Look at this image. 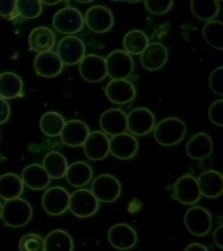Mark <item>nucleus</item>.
Segmentation results:
<instances>
[{"mask_svg":"<svg viewBox=\"0 0 223 251\" xmlns=\"http://www.w3.org/2000/svg\"><path fill=\"white\" fill-rule=\"evenodd\" d=\"M84 20L91 31L105 33L114 25V14L104 5H94L86 11Z\"/></svg>","mask_w":223,"mask_h":251,"instance_id":"nucleus-12","label":"nucleus"},{"mask_svg":"<svg viewBox=\"0 0 223 251\" xmlns=\"http://www.w3.org/2000/svg\"><path fill=\"white\" fill-rule=\"evenodd\" d=\"M223 227L222 225H220L219 227H216L213 234V239L216 243V246L220 248L221 250H223Z\"/></svg>","mask_w":223,"mask_h":251,"instance_id":"nucleus-42","label":"nucleus"},{"mask_svg":"<svg viewBox=\"0 0 223 251\" xmlns=\"http://www.w3.org/2000/svg\"><path fill=\"white\" fill-rule=\"evenodd\" d=\"M86 47L84 42L78 37L67 36L59 41L57 48V54L63 64L74 66L84 58Z\"/></svg>","mask_w":223,"mask_h":251,"instance_id":"nucleus-10","label":"nucleus"},{"mask_svg":"<svg viewBox=\"0 0 223 251\" xmlns=\"http://www.w3.org/2000/svg\"><path fill=\"white\" fill-rule=\"evenodd\" d=\"M184 251H209L208 248L198 243H190L185 248Z\"/></svg>","mask_w":223,"mask_h":251,"instance_id":"nucleus-43","label":"nucleus"},{"mask_svg":"<svg viewBox=\"0 0 223 251\" xmlns=\"http://www.w3.org/2000/svg\"><path fill=\"white\" fill-rule=\"evenodd\" d=\"M84 17L78 9L65 7L56 12L52 19V26L63 34L72 35L80 31L84 26Z\"/></svg>","mask_w":223,"mask_h":251,"instance_id":"nucleus-5","label":"nucleus"},{"mask_svg":"<svg viewBox=\"0 0 223 251\" xmlns=\"http://www.w3.org/2000/svg\"><path fill=\"white\" fill-rule=\"evenodd\" d=\"M19 248L20 251H45V241L40 235L29 233L21 237Z\"/></svg>","mask_w":223,"mask_h":251,"instance_id":"nucleus-36","label":"nucleus"},{"mask_svg":"<svg viewBox=\"0 0 223 251\" xmlns=\"http://www.w3.org/2000/svg\"><path fill=\"white\" fill-rule=\"evenodd\" d=\"M1 217L9 227H24L32 217L31 204L20 197L6 201L2 206Z\"/></svg>","mask_w":223,"mask_h":251,"instance_id":"nucleus-2","label":"nucleus"},{"mask_svg":"<svg viewBox=\"0 0 223 251\" xmlns=\"http://www.w3.org/2000/svg\"><path fill=\"white\" fill-rule=\"evenodd\" d=\"M127 130L132 135L143 136L151 133L155 127V117L153 112L146 107H138L126 115Z\"/></svg>","mask_w":223,"mask_h":251,"instance_id":"nucleus-9","label":"nucleus"},{"mask_svg":"<svg viewBox=\"0 0 223 251\" xmlns=\"http://www.w3.org/2000/svg\"><path fill=\"white\" fill-rule=\"evenodd\" d=\"M184 223L188 232L198 237L208 235L213 224L210 213L200 206L188 208L185 214Z\"/></svg>","mask_w":223,"mask_h":251,"instance_id":"nucleus-7","label":"nucleus"},{"mask_svg":"<svg viewBox=\"0 0 223 251\" xmlns=\"http://www.w3.org/2000/svg\"><path fill=\"white\" fill-rule=\"evenodd\" d=\"M42 167L51 178L60 179L65 176L68 164L62 153L51 151L44 157Z\"/></svg>","mask_w":223,"mask_h":251,"instance_id":"nucleus-30","label":"nucleus"},{"mask_svg":"<svg viewBox=\"0 0 223 251\" xmlns=\"http://www.w3.org/2000/svg\"><path fill=\"white\" fill-rule=\"evenodd\" d=\"M21 180L27 188L33 190H42L49 186L51 177L41 165L31 164L24 169Z\"/></svg>","mask_w":223,"mask_h":251,"instance_id":"nucleus-23","label":"nucleus"},{"mask_svg":"<svg viewBox=\"0 0 223 251\" xmlns=\"http://www.w3.org/2000/svg\"><path fill=\"white\" fill-rule=\"evenodd\" d=\"M65 119L57 112H47L40 118V129L49 137L60 135L65 126Z\"/></svg>","mask_w":223,"mask_h":251,"instance_id":"nucleus-33","label":"nucleus"},{"mask_svg":"<svg viewBox=\"0 0 223 251\" xmlns=\"http://www.w3.org/2000/svg\"><path fill=\"white\" fill-rule=\"evenodd\" d=\"M78 64L79 75L87 82H100L107 75L106 59L101 56L86 55Z\"/></svg>","mask_w":223,"mask_h":251,"instance_id":"nucleus-11","label":"nucleus"},{"mask_svg":"<svg viewBox=\"0 0 223 251\" xmlns=\"http://www.w3.org/2000/svg\"><path fill=\"white\" fill-rule=\"evenodd\" d=\"M106 74L113 79H126L133 74V59L123 50L110 52L106 59Z\"/></svg>","mask_w":223,"mask_h":251,"instance_id":"nucleus-6","label":"nucleus"},{"mask_svg":"<svg viewBox=\"0 0 223 251\" xmlns=\"http://www.w3.org/2000/svg\"><path fill=\"white\" fill-rule=\"evenodd\" d=\"M190 8L194 15L202 21H212L218 15L220 1L217 0H193Z\"/></svg>","mask_w":223,"mask_h":251,"instance_id":"nucleus-31","label":"nucleus"},{"mask_svg":"<svg viewBox=\"0 0 223 251\" xmlns=\"http://www.w3.org/2000/svg\"><path fill=\"white\" fill-rule=\"evenodd\" d=\"M196 180L201 196L207 198H216L223 195V175L218 171H204Z\"/></svg>","mask_w":223,"mask_h":251,"instance_id":"nucleus-22","label":"nucleus"},{"mask_svg":"<svg viewBox=\"0 0 223 251\" xmlns=\"http://www.w3.org/2000/svg\"><path fill=\"white\" fill-rule=\"evenodd\" d=\"M174 199L185 205H193L200 201V195L197 180L190 175L180 177L173 185Z\"/></svg>","mask_w":223,"mask_h":251,"instance_id":"nucleus-13","label":"nucleus"},{"mask_svg":"<svg viewBox=\"0 0 223 251\" xmlns=\"http://www.w3.org/2000/svg\"><path fill=\"white\" fill-rule=\"evenodd\" d=\"M99 208V201L91 190L80 188L70 195L69 208L74 216L87 218L97 213Z\"/></svg>","mask_w":223,"mask_h":251,"instance_id":"nucleus-4","label":"nucleus"},{"mask_svg":"<svg viewBox=\"0 0 223 251\" xmlns=\"http://www.w3.org/2000/svg\"><path fill=\"white\" fill-rule=\"evenodd\" d=\"M169 59V51L167 47L158 42L149 44L141 54V66L146 70L153 72L160 70L164 67Z\"/></svg>","mask_w":223,"mask_h":251,"instance_id":"nucleus-20","label":"nucleus"},{"mask_svg":"<svg viewBox=\"0 0 223 251\" xmlns=\"http://www.w3.org/2000/svg\"><path fill=\"white\" fill-rule=\"evenodd\" d=\"M110 244L119 251H129L138 242V235L133 227L126 224H114L107 234Z\"/></svg>","mask_w":223,"mask_h":251,"instance_id":"nucleus-14","label":"nucleus"},{"mask_svg":"<svg viewBox=\"0 0 223 251\" xmlns=\"http://www.w3.org/2000/svg\"><path fill=\"white\" fill-rule=\"evenodd\" d=\"M89 133V127L86 123L78 120H71L65 123L60 137L64 144L77 148L83 146Z\"/></svg>","mask_w":223,"mask_h":251,"instance_id":"nucleus-21","label":"nucleus"},{"mask_svg":"<svg viewBox=\"0 0 223 251\" xmlns=\"http://www.w3.org/2000/svg\"><path fill=\"white\" fill-rule=\"evenodd\" d=\"M59 1H55V2H48V1H41V4H47V5H54V4H59Z\"/></svg>","mask_w":223,"mask_h":251,"instance_id":"nucleus-44","label":"nucleus"},{"mask_svg":"<svg viewBox=\"0 0 223 251\" xmlns=\"http://www.w3.org/2000/svg\"><path fill=\"white\" fill-rule=\"evenodd\" d=\"M16 14H18L17 1L14 0L0 1V17L6 20H12Z\"/></svg>","mask_w":223,"mask_h":251,"instance_id":"nucleus-40","label":"nucleus"},{"mask_svg":"<svg viewBox=\"0 0 223 251\" xmlns=\"http://www.w3.org/2000/svg\"><path fill=\"white\" fill-rule=\"evenodd\" d=\"M70 194L62 187H51L48 188L42 196V206L48 215L59 216L63 215L69 208Z\"/></svg>","mask_w":223,"mask_h":251,"instance_id":"nucleus-8","label":"nucleus"},{"mask_svg":"<svg viewBox=\"0 0 223 251\" xmlns=\"http://www.w3.org/2000/svg\"><path fill=\"white\" fill-rule=\"evenodd\" d=\"M91 192L100 202H114L121 196L122 185L116 177L109 174H103L94 179Z\"/></svg>","mask_w":223,"mask_h":251,"instance_id":"nucleus-3","label":"nucleus"},{"mask_svg":"<svg viewBox=\"0 0 223 251\" xmlns=\"http://www.w3.org/2000/svg\"><path fill=\"white\" fill-rule=\"evenodd\" d=\"M65 176L67 182L74 188H82L90 182L94 171L85 161H76L67 167Z\"/></svg>","mask_w":223,"mask_h":251,"instance_id":"nucleus-26","label":"nucleus"},{"mask_svg":"<svg viewBox=\"0 0 223 251\" xmlns=\"http://www.w3.org/2000/svg\"><path fill=\"white\" fill-rule=\"evenodd\" d=\"M23 94V81L20 76L14 73H4L0 75V97L18 98Z\"/></svg>","mask_w":223,"mask_h":251,"instance_id":"nucleus-27","label":"nucleus"},{"mask_svg":"<svg viewBox=\"0 0 223 251\" xmlns=\"http://www.w3.org/2000/svg\"><path fill=\"white\" fill-rule=\"evenodd\" d=\"M24 190L22 180L19 176L12 173L0 176V198L10 201L19 198Z\"/></svg>","mask_w":223,"mask_h":251,"instance_id":"nucleus-28","label":"nucleus"},{"mask_svg":"<svg viewBox=\"0 0 223 251\" xmlns=\"http://www.w3.org/2000/svg\"><path fill=\"white\" fill-rule=\"evenodd\" d=\"M33 67L40 77L53 78L62 72L64 64L56 52L50 51L37 55Z\"/></svg>","mask_w":223,"mask_h":251,"instance_id":"nucleus-19","label":"nucleus"},{"mask_svg":"<svg viewBox=\"0 0 223 251\" xmlns=\"http://www.w3.org/2000/svg\"><path fill=\"white\" fill-rule=\"evenodd\" d=\"M213 151V141L208 133L193 135L186 145V153L193 160L200 161L209 156Z\"/></svg>","mask_w":223,"mask_h":251,"instance_id":"nucleus-24","label":"nucleus"},{"mask_svg":"<svg viewBox=\"0 0 223 251\" xmlns=\"http://www.w3.org/2000/svg\"><path fill=\"white\" fill-rule=\"evenodd\" d=\"M109 150L110 153L119 160L126 161L136 155L139 151V142L130 133H121L109 139Z\"/></svg>","mask_w":223,"mask_h":251,"instance_id":"nucleus-15","label":"nucleus"},{"mask_svg":"<svg viewBox=\"0 0 223 251\" xmlns=\"http://www.w3.org/2000/svg\"><path fill=\"white\" fill-rule=\"evenodd\" d=\"M106 98L116 105H125L133 101L136 96V89L127 79H113L106 86Z\"/></svg>","mask_w":223,"mask_h":251,"instance_id":"nucleus-16","label":"nucleus"},{"mask_svg":"<svg viewBox=\"0 0 223 251\" xmlns=\"http://www.w3.org/2000/svg\"><path fill=\"white\" fill-rule=\"evenodd\" d=\"M187 134V126L179 118H166L154 127V139L163 147H173L180 143Z\"/></svg>","mask_w":223,"mask_h":251,"instance_id":"nucleus-1","label":"nucleus"},{"mask_svg":"<svg viewBox=\"0 0 223 251\" xmlns=\"http://www.w3.org/2000/svg\"><path fill=\"white\" fill-rule=\"evenodd\" d=\"M202 37L205 41L215 49L223 50V25L220 21L212 20L204 25Z\"/></svg>","mask_w":223,"mask_h":251,"instance_id":"nucleus-34","label":"nucleus"},{"mask_svg":"<svg viewBox=\"0 0 223 251\" xmlns=\"http://www.w3.org/2000/svg\"><path fill=\"white\" fill-rule=\"evenodd\" d=\"M11 115V108L7 101L0 97V125L7 122Z\"/></svg>","mask_w":223,"mask_h":251,"instance_id":"nucleus-41","label":"nucleus"},{"mask_svg":"<svg viewBox=\"0 0 223 251\" xmlns=\"http://www.w3.org/2000/svg\"><path fill=\"white\" fill-rule=\"evenodd\" d=\"M41 1H17V12L19 15L26 20L38 18L42 12Z\"/></svg>","mask_w":223,"mask_h":251,"instance_id":"nucleus-35","label":"nucleus"},{"mask_svg":"<svg viewBox=\"0 0 223 251\" xmlns=\"http://www.w3.org/2000/svg\"><path fill=\"white\" fill-rule=\"evenodd\" d=\"M28 42L32 51L42 53L51 51L54 47L56 37L50 28L39 26L31 31Z\"/></svg>","mask_w":223,"mask_h":251,"instance_id":"nucleus-25","label":"nucleus"},{"mask_svg":"<svg viewBox=\"0 0 223 251\" xmlns=\"http://www.w3.org/2000/svg\"><path fill=\"white\" fill-rule=\"evenodd\" d=\"M209 86L213 93L223 96V67H217L213 71L209 77Z\"/></svg>","mask_w":223,"mask_h":251,"instance_id":"nucleus-38","label":"nucleus"},{"mask_svg":"<svg viewBox=\"0 0 223 251\" xmlns=\"http://www.w3.org/2000/svg\"><path fill=\"white\" fill-rule=\"evenodd\" d=\"M2 206H3V205L0 202V218H1V214H2Z\"/></svg>","mask_w":223,"mask_h":251,"instance_id":"nucleus-45","label":"nucleus"},{"mask_svg":"<svg viewBox=\"0 0 223 251\" xmlns=\"http://www.w3.org/2000/svg\"><path fill=\"white\" fill-rule=\"evenodd\" d=\"M208 117L214 125L223 126V101L218 100L213 102L208 109Z\"/></svg>","mask_w":223,"mask_h":251,"instance_id":"nucleus-39","label":"nucleus"},{"mask_svg":"<svg viewBox=\"0 0 223 251\" xmlns=\"http://www.w3.org/2000/svg\"><path fill=\"white\" fill-rule=\"evenodd\" d=\"M83 149L91 161H102L109 154V139L103 132L94 131L88 134Z\"/></svg>","mask_w":223,"mask_h":251,"instance_id":"nucleus-17","label":"nucleus"},{"mask_svg":"<svg viewBox=\"0 0 223 251\" xmlns=\"http://www.w3.org/2000/svg\"><path fill=\"white\" fill-rule=\"evenodd\" d=\"M149 44V37L141 30L128 31L123 38V47L129 55H141Z\"/></svg>","mask_w":223,"mask_h":251,"instance_id":"nucleus-32","label":"nucleus"},{"mask_svg":"<svg viewBox=\"0 0 223 251\" xmlns=\"http://www.w3.org/2000/svg\"><path fill=\"white\" fill-rule=\"evenodd\" d=\"M99 126L103 133L110 136L125 133L127 130L126 114L120 108H111L102 113Z\"/></svg>","mask_w":223,"mask_h":251,"instance_id":"nucleus-18","label":"nucleus"},{"mask_svg":"<svg viewBox=\"0 0 223 251\" xmlns=\"http://www.w3.org/2000/svg\"><path fill=\"white\" fill-rule=\"evenodd\" d=\"M173 2L171 0L167 1H144L146 9L153 15H163L172 8Z\"/></svg>","mask_w":223,"mask_h":251,"instance_id":"nucleus-37","label":"nucleus"},{"mask_svg":"<svg viewBox=\"0 0 223 251\" xmlns=\"http://www.w3.org/2000/svg\"><path fill=\"white\" fill-rule=\"evenodd\" d=\"M45 251H74V240L67 231L54 229L44 239Z\"/></svg>","mask_w":223,"mask_h":251,"instance_id":"nucleus-29","label":"nucleus"}]
</instances>
